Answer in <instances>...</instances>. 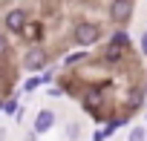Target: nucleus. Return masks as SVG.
Wrapping results in <instances>:
<instances>
[{
	"instance_id": "nucleus-1",
	"label": "nucleus",
	"mask_w": 147,
	"mask_h": 141,
	"mask_svg": "<svg viewBox=\"0 0 147 141\" xmlns=\"http://www.w3.org/2000/svg\"><path fill=\"white\" fill-rule=\"evenodd\" d=\"M98 38H101V26H98V23H92V20H81V23L72 26V43L81 46V49H87V46L98 43Z\"/></svg>"
},
{
	"instance_id": "nucleus-2",
	"label": "nucleus",
	"mask_w": 147,
	"mask_h": 141,
	"mask_svg": "<svg viewBox=\"0 0 147 141\" xmlns=\"http://www.w3.org/2000/svg\"><path fill=\"white\" fill-rule=\"evenodd\" d=\"M23 66L29 72H46L49 69V52L43 46H29L23 55Z\"/></svg>"
},
{
	"instance_id": "nucleus-3",
	"label": "nucleus",
	"mask_w": 147,
	"mask_h": 141,
	"mask_svg": "<svg viewBox=\"0 0 147 141\" xmlns=\"http://www.w3.org/2000/svg\"><path fill=\"white\" fill-rule=\"evenodd\" d=\"M3 26H6V32H12V35H23L26 26H29V12H26V9H9V12L3 15Z\"/></svg>"
},
{
	"instance_id": "nucleus-4",
	"label": "nucleus",
	"mask_w": 147,
	"mask_h": 141,
	"mask_svg": "<svg viewBox=\"0 0 147 141\" xmlns=\"http://www.w3.org/2000/svg\"><path fill=\"white\" fill-rule=\"evenodd\" d=\"M81 104H84V109H87V112H90L95 121H101V118H104V112H101V107H104V95H101V89L90 87V89L84 92Z\"/></svg>"
},
{
	"instance_id": "nucleus-5",
	"label": "nucleus",
	"mask_w": 147,
	"mask_h": 141,
	"mask_svg": "<svg viewBox=\"0 0 147 141\" xmlns=\"http://www.w3.org/2000/svg\"><path fill=\"white\" fill-rule=\"evenodd\" d=\"M133 9H136L133 0H113V3H110V17L115 23H127L133 17Z\"/></svg>"
},
{
	"instance_id": "nucleus-6",
	"label": "nucleus",
	"mask_w": 147,
	"mask_h": 141,
	"mask_svg": "<svg viewBox=\"0 0 147 141\" xmlns=\"http://www.w3.org/2000/svg\"><path fill=\"white\" fill-rule=\"evenodd\" d=\"M52 127H55V112H52V109H40V112L35 115L32 132H35V135H46Z\"/></svg>"
},
{
	"instance_id": "nucleus-7",
	"label": "nucleus",
	"mask_w": 147,
	"mask_h": 141,
	"mask_svg": "<svg viewBox=\"0 0 147 141\" xmlns=\"http://www.w3.org/2000/svg\"><path fill=\"white\" fill-rule=\"evenodd\" d=\"M110 46H115V49H127V46H130V35H127V29H115V32L110 35Z\"/></svg>"
},
{
	"instance_id": "nucleus-8",
	"label": "nucleus",
	"mask_w": 147,
	"mask_h": 141,
	"mask_svg": "<svg viewBox=\"0 0 147 141\" xmlns=\"http://www.w3.org/2000/svg\"><path fill=\"white\" fill-rule=\"evenodd\" d=\"M23 35H26V38H29V40H32V43L38 46V40L43 38V26H40V23H32V20H29V26H26V32H23Z\"/></svg>"
},
{
	"instance_id": "nucleus-9",
	"label": "nucleus",
	"mask_w": 147,
	"mask_h": 141,
	"mask_svg": "<svg viewBox=\"0 0 147 141\" xmlns=\"http://www.w3.org/2000/svg\"><path fill=\"white\" fill-rule=\"evenodd\" d=\"M121 55H124V49L107 46V52H104V60H107V63H118V60H121Z\"/></svg>"
},
{
	"instance_id": "nucleus-10",
	"label": "nucleus",
	"mask_w": 147,
	"mask_h": 141,
	"mask_svg": "<svg viewBox=\"0 0 147 141\" xmlns=\"http://www.w3.org/2000/svg\"><path fill=\"white\" fill-rule=\"evenodd\" d=\"M3 112L18 118V112H20V104H18V98H6V101H3Z\"/></svg>"
},
{
	"instance_id": "nucleus-11",
	"label": "nucleus",
	"mask_w": 147,
	"mask_h": 141,
	"mask_svg": "<svg viewBox=\"0 0 147 141\" xmlns=\"http://www.w3.org/2000/svg\"><path fill=\"white\" fill-rule=\"evenodd\" d=\"M127 141H147V127H133Z\"/></svg>"
},
{
	"instance_id": "nucleus-12",
	"label": "nucleus",
	"mask_w": 147,
	"mask_h": 141,
	"mask_svg": "<svg viewBox=\"0 0 147 141\" xmlns=\"http://www.w3.org/2000/svg\"><path fill=\"white\" fill-rule=\"evenodd\" d=\"M87 60V52H75V55H66V66H78V63H84Z\"/></svg>"
},
{
	"instance_id": "nucleus-13",
	"label": "nucleus",
	"mask_w": 147,
	"mask_h": 141,
	"mask_svg": "<svg viewBox=\"0 0 147 141\" xmlns=\"http://www.w3.org/2000/svg\"><path fill=\"white\" fill-rule=\"evenodd\" d=\"M38 87H40V75H32V78H26V84H23L26 92H35Z\"/></svg>"
},
{
	"instance_id": "nucleus-14",
	"label": "nucleus",
	"mask_w": 147,
	"mask_h": 141,
	"mask_svg": "<svg viewBox=\"0 0 147 141\" xmlns=\"http://www.w3.org/2000/svg\"><path fill=\"white\" fill-rule=\"evenodd\" d=\"M66 135H69L72 141H75V138L81 135V124H72V121H69V124H66Z\"/></svg>"
},
{
	"instance_id": "nucleus-15",
	"label": "nucleus",
	"mask_w": 147,
	"mask_h": 141,
	"mask_svg": "<svg viewBox=\"0 0 147 141\" xmlns=\"http://www.w3.org/2000/svg\"><path fill=\"white\" fill-rule=\"evenodd\" d=\"M52 81H55V69L49 66L46 72H40V84H52Z\"/></svg>"
},
{
	"instance_id": "nucleus-16",
	"label": "nucleus",
	"mask_w": 147,
	"mask_h": 141,
	"mask_svg": "<svg viewBox=\"0 0 147 141\" xmlns=\"http://www.w3.org/2000/svg\"><path fill=\"white\" fill-rule=\"evenodd\" d=\"M9 52V38H3V32H0V58H3Z\"/></svg>"
},
{
	"instance_id": "nucleus-17",
	"label": "nucleus",
	"mask_w": 147,
	"mask_h": 141,
	"mask_svg": "<svg viewBox=\"0 0 147 141\" xmlns=\"http://www.w3.org/2000/svg\"><path fill=\"white\" fill-rule=\"evenodd\" d=\"M141 55L147 58V32H141Z\"/></svg>"
},
{
	"instance_id": "nucleus-18",
	"label": "nucleus",
	"mask_w": 147,
	"mask_h": 141,
	"mask_svg": "<svg viewBox=\"0 0 147 141\" xmlns=\"http://www.w3.org/2000/svg\"><path fill=\"white\" fill-rule=\"evenodd\" d=\"M92 141H107V135H104V130H98V132H92Z\"/></svg>"
},
{
	"instance_id": "nucleus-19",
	"label": "nucleus",
	"mask_w": 147,
	"mask_h": 141,
	"mask_svg": "<svg viewBox=\"0 0 147 141\" xmlns=\"http://www.w3.org/2000/svg\"><path fill=\"white\" fill-rule=\"evenodd\" d=\"M23 141H38V135H35V132H29V135H26Z\"/></svg>"
},
{
	"instance_id": "nucleus-20",
	"label": "nucleus",
	"mask_w": 147,
	"mask_h": 141,
	"mask_svg": "<svg viewBox=\"0 0 147 141\" xmlns=\"http://www.w3.org/2000/svg\"><path fill=\"white\" fill-rule=\"evenodd\" d=\"M0 109H3V101H0Z\"/></svg>"
},
{
	"instance_id": "nucleus-21",
	"label": "nucleus",
	"mask_w": 147,
	"mask_h": 141,
	"mask_svg": "<svg viewBox=\"0 0 147 141\" xmlns=\"http://www.w3.org/2000/svg\"><path fill=\"white\" fill-rule=\"evenodd\" d=\"M0 138H3V135H0Z\"/></svg>"
}]
</instances>
